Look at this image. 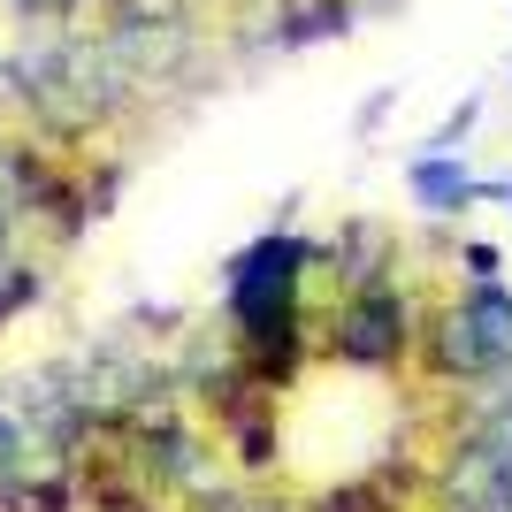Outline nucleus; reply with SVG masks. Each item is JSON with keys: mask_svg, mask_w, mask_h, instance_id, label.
<instances>
[{"mask_svg": "<svg viewBox=\"0 0 512 512\" xmlns=\"http://www.w3.org/2000/svg\"><path fill=\"white\" fill-rule=\"evenodd\" d=\"M306 260H314V245H299V237H260L230 260V314L245 337H283L291 329Z\"/></svg>", "mask_w": 512, "mask_h": 512, "instance_id": "nucleus-1", "label": "nucleus"}, {"mask_svg": "<svg viewBox=\"0 0 512 512\" xmlns=\"http://www.w3.org/2000/svg\"><path fill=\"white\" fill-rule=\"evenodd\" d=\"M406 299L390 291V283H360L352 291V306L337 314V360H352V367H383V360H398L406 352Z\"/></svg>", "mask_w": 512, "mask_h": 512, "instance_id": "nucleus-2", "label": "nucleus"}, {"mask_svg": "<svg viewBox=\"0 0 512 512\" xmlns=\"http://www.w3.org/2000/svg\"><path fill=\"white\" fill-rule=\"evenodd\" d=\"M406 184H413V199H421L428 214H467L474 199H482V192H474L482 176H474L459 153H421V161L406 169Z\"/></svg>", "mask_w": 512, "mask_h": 512, "instance_id": "nucleus-3", "label": "nucleus"}, {"mask_svg": "<svg viewBox=\"0 0 512 512\" xmlns=\"http://www.w3.org/2000/svg\"><path fill=\"white\" fill-rule=\"evenodd\" d=\"M459 314H467V329L490 344L497 360H512V291H505V283H467Z\"/></svg>", "mask_w": 512, "mask_h": 512, "instance_id": "nucleus-4", "label": "nucleus"}, {"mask_svg": "<svg viewBox=\"0 0 512 512\" xmlns=\"http://www.w3.org/2000/svg\"><path fill=\"white\" fill-rule=\"evenodd\" d=\"M436 367H444V375H497L505 360H497L490 344H482V337L467 329V314L451 306V314L436 321Z\"/></svg>", "mask_w": 512, "mask_h": 512, "instance_id": "nucleus-5", "label": "nucleus"}, {"mask_svg": "<svg viewBox=\"0 0 512 512\" xmlns=\"http://www.w3.org/2000/svg\"><path fill=\"white\" fill-rule=\"evenodd\" d=\"M329 31H344V0H314L291 31H283V46H299V39H329Z\"/></svg>", "mask_w": 512, "mask_h": 512, "instance_id": "nucleus-6", "label": "nucleus"}, {"mask_svg": "<svg viewBox=\"0 0 512 512\" xmlns=\"http://www.w3.org/2000/svg\"><path fill=\"white\" fill-rule=\"evenodd\" d=\"M474 115H482V100H459V107H451V115H444V130L428 138V153H459V138H467V130H474Z\"/></svg>", "mask_w": 512, "mask_h": 512, "instance_id": "nucleus-7", "label": "nucleus"}, {"mask_svg": "<svg viewBox=\"0 0 512 512\" xmlns=\"http://www.w3.org/2000/svg\"><path fill=\"white\" fill-rule=\"evenodd\" d=\"M23 467V428H16V413H0V482Z\"/></svg>", "mask_w": 512, "mask_h": 512, "instance_id": "nucleus-8", "label": "nucleus"}, {"mask_svg": "<svg viewBox=\"0 0 512 512\" xmlns=\"http://www.w3.org/2000/svg\"><path fill=\"white\" fill-rule=\"evenodd\" d=\"M467 276L474 283H497V245H467Z\"/></svg>", "mask_w": 512, "mask_h": 512, "instance_id": "nucleus-9", "label": "nucleus"}, {"mask_svg": "<svg viewBox=\"0 0 512 512\" xmlns=\"http://www.w3.org/2000/svg\"><path fill=\"white\" fill-rule=\"evenodd\" d=\"M474 192H482V199H505V207H512V176H482Z\"/></svg>", "mask_w": 512, "mask_h": 512, "instance_id": "nucleus-10", "label": "nucleus"}]
</instances>
